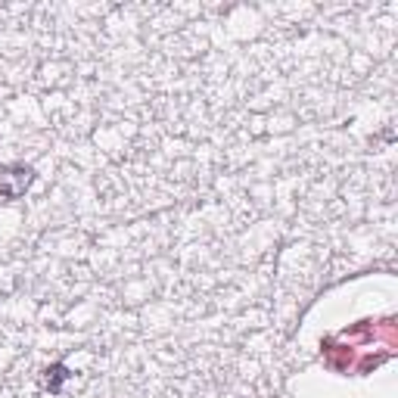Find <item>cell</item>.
<instances>
[{
  "label": "cell",
  "mask_w": 398,
  "mask_h": 398,
  "mask_svg": "<svg viewBox=\"0 0 398 398\" xmlns=\"http://www.w3.org/2000/svg\"><path fill=\"white\" fill-rule=\"evenodd\" d=\"M35 181V168L31 165H6L0 168V202H10V199H19L22 193L31 187Z\"/></svg>",
  "instance_id": "obj_1"
},
{
  "label": "cell",
  "mask_w": 398,
  "mask_h": 398,
  "mask_svg": "<svg viewBox=\"0 0 398 398\" xmlns=\"http://www.w3.org/2000/svg\"><path fill=\"white\" fill-rule=\"evenodd\" d=\"M69 377V368L66 364H53V368H47V389H50L53 395H59L62 389V380Z\"/></svg>",
  "instance_id": "obj_2"
}]
</instances>
